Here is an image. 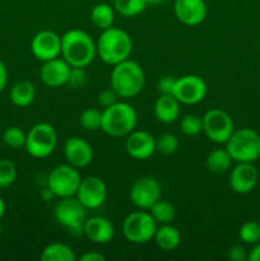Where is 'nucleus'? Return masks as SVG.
Segmentation results:
<instances>
[{
    "instance_id": "obj_13",
    "label": "nucleus",
    "mask_w": 260,
    "mask_h": 261,
    "mask_svg": "<svg viewBox=\"0 0 260 261\" xmlns=\"http://www.w3.org/2000/svg\"><path fill=\"white\" fill-rule=\"evenodd\" d=\"M75 196L88 211L98 209L107 199V186L105 181L97 176H88L82 178Z\"/></svg>"
},
{
    "instance_id": "obj_29",
    "label": "nucleus",
    "mask_w": 260,
    "mask_h": 261,
    "mask_svg": "<svg viewBox=\"0 0 260 261\" xmlns=\"http://www.w3.org/2000/svg\"><path fill=\"white\" fill-rule=\"evenodd\" d=\"M25 140H27V133L19 126H9L3 133V142L13 149L24 148Z\"/></svg>"
},
{
    "instance_id": "obj_18",
    "label": "nucleus",
    "mask_w": 260,
    "mask_h": 261,
    "mask_svg": "<svg viewBox=\"0 0 260 261\" xmlns=\"http://www.w3.org/2000/svg\"><path fill=\"white\" fill-rule=\"evenodd\" d=\"M64 157L73 167L84 168L91 165L93 160V149L83 138L71 137L64 144Z\"/></svg>"
},
{
    "instance_id": "obj_12",
    "label": "nucleus",
    "mask_w": 260,
    "mask_h": 261,
    "mask_svg": "<svg viewBox=\"0 0 260 261\" xmlns=\"http://www.w3.org/2000/svg\"><path fill=\"white\" fill-rule=\"evenodd\" d=\"M161 184L152 176H143L133 182L129 198L137 208L149 211L150 206L161 199Z\"/></svg>"
},
{
    "instance_id": "obj_21",
    "label": "nucleus",
    "mask_w": 260,
    "mask_h": 261,
    "mask_svg": "<svg viewBox=\"0 0 260 261\" xmlns=\"http://www.w3.org/2000/svg\"><path fill=\"white\" fill-rule=\"evenodd\" d=\"M180 102L172 94H160L154 102V116L162 124H172L180 116Z\"/></svg>"
},
{
    "instance_id": "obj_2",
    "label": "nucleus",
    "mask_w": 260,
    "mask_h": 261,
    "mask_svg": "<svg viewBox=\"0 0 260 261\" xmlns=\"http://www.w3.org/2000/svg\"><path fill=\"white\" fill-rule=\"evenodd\" d=\"M96 45L97 56L111 66L127 60L133 53V40L129 33L114 25L102 31Z\"/></svg>"
},
{
    "instance_id": "obj_35",
    "label": "nucleus",
    "mask_w": 260,
    "mask_h": 261,
    "mask_svg": "<svg viewBox=\"0 0 260 261\" xmlns=\"http://www.w3.org/2000/svg\"><path fill=\"white\" fill-rule=\"evenodd\" d=\"M87 82V73L86 68H71L70 73H69L68 82H66V87L71 89L82 88Z\"/></svg>"
},
{
    "instance_id": "obj_10",
    "label": "nucleus",
    "mask_w": 260,
    "mask_h": 261,
    "mask_svg": "<svg viewBox=\"0 0 260 261\" xmlns=\"http://www.w3.org/2000/svg\"><path fill=\"white\" fill-rule=\"evenodd\" d=\"M81 173L71 165H60L54 168L47 177V186L54 191L56 198L75 196L81 185Z\"/></svg>"
},
{
    "instance_id": "obj_23",
    "label": "nucleus",
    "mask_w": 260,
    "mask_h": 261,
    "mask_svg": "<svg viewBox=\"0 0 260 261\" xmlns=\"http://www.w3.org/2000/svg\"><path fill=\"white\" fill-rule=\"evenodd\" d=\"M36 88L28 81H19L10 89V101L17 107H27L35 101Z\"/></svg>"
},
{
    "instance_id": "obj_3",
    "label": "nucleus",
    "mask_w": 260,
    "mask_h": 261,
    "mask_svg": "<svg viewBox=\"0 0 260 261\" xmlns=\"http://www.w3.org/2000/svg\"><path fill=\"white\" fill-rule=\"evenodd\" d=\"M110 83L111 88L119 94L120 98H132L138 96L144 88V70L137 61L127 59L114 65Z\"/></svg>"
},
{
    "instance_id": "obj_41",
    "label": "nucleus",
    "mask_w": 260,
    "mask_h": 261,
    "mask_svg": "<svg viewBox=\"0 0 260 261\" xmlns=\"http://www.w3.org/2000/svg\"><path fill=\"white\" fill-rule=\"evenodd\" d=\"M247 260L249 261H260V242L255 244V246L252 247L251 251L247 255Z\"/></svg>"
},
{
    "instance_id": "obj_42",
    "label": "nucleus",
    "mask_w": 260,
    "mask_h": 261,
    "mask_svg": "<svg viewBox=\"0 0 260 261\" xmlns=\"http://www.w3.org/2000/svg\"><path fill=\"white\" fill-rule=\"evenodd\" d=\"M40 196H41V199H42L43 201H51V200H54V199L56 198V195L54 194V191L51 190L48 186H46L45 189H42V190H41Z\"/></svg>"
},
{
    "instance_id": "obj_32",
    "label": "nucleus",
    "mask_w": 260,
    "mask_h": 261,
    "mask_svg": "<svg viewBox=\"0 0 260 261\" xmlns=\"http://www.w3.org/2000/svg\"><path fill=\"white\" fill-rule=\"evenodd\" d=\"M180 129L186 137H195L203 132V119L198 115L189 114L181 119Z\"/></svg>"
},
{
    "instance_id": "obj_30",
    "label": "nucleus",
    "mask_w": 260,
    "mask_h": 261,
    "mask_svg": "<svg viewBox=\"0 0 260 261\" xmlns=\"http://www.w3.org/2000/svg\"><path fill=\"white\" fill-rule=\"evenodd\" d=\"M178 147H180V142H178L177 137L170 134V133H165L155 139V150L160 152L161 154H173V153L177 152Z\"/></svg>"
},
{
    "instance_id": "obj_24",
    "label": "nucleus",
    "mask_w": 260,
    "mask_h": 261,
    "mask_svg": "<svg viewBox=\"0 0 260 261\" xmlns=\"http://www.w3.org/2000/svg\"><path fill=\"white\" fill-rule=\"evenodd\" d=\"M91 20L98 30L112 27L115 22V9L107 3H98L91 10Z\"/></svg>"
},
{
    "instance_id": "obj_27",
    "label": "nucleus",
    "mask_w": 260,
    "mask_h": 261,
    "mask_svg": "<svg viewBox=\"0 0 260 261\" xmlns=\"http://www.w3.org/2000/svg\"><path fill=\"white\" fill-rule=\"evenodd\" d=\"M115 12L125 18H133L142 14L148 7L145 0H114Z\"/></svg>"
},
{
    "instance_id": "obj_4",
    "label": "nucleus",
    "mask_w": 260,
    "mask_h": 261,
    "mask_svg": "<svg viewBox=\"0 0 260 261\" xmlns=\"http://www.w3.org/2000/svg\"><path fill=\"white\" fill-rule=\"evenodd\" d=\"M138 124L137 110L127 102H116L102 111L101 130L112 138L129 135Z\"/></svg>"
},
{
    "instance_id": "obj_15",
    "label": "nucleus",
    "mask_w": 260,
    "mask_h": 261,
    "mask_svg": "<svg viewBox=\"0 0 260 261\" xmlns=\"http://www.w3.org/2000/svg\"><path fill=\"white\" fill-rule=\"evenodd\" d=\"M125 149L132 158L144 161L152 157L155 150V138L145 130H133L126 135Z\"/></svg>"
},
{
    "instance_id": "obj_19",
    "label": "nucleus",
    "mask_w": 260,
    "mask_h": 261,
    "mask_svg": "<svg viewBox=\"0 0 260 261\" xmlns=\"http://www.w3.org/2000/svg\"><path fill=\"white\" fill-rule=\"evenodd\" d=\"M71 66L63 58H55L43 61L40 69L41 82L48 88H59L66 86Z\"/></svg>"
},
{
    "instance_id": "obj_40",
    "label": "nucleus",
    "mask_w": 260,
    "mask_h": 261,
    "mask_svg": "<svg viewBox=\"0 0 260 261\" xmlns=\"http://www.w3.org/2000/svg\"><path fill=\"white\" fill-rule=\"evenodd\" d=\"M8 83V70L5 68L4 63L0 60V92L7 87Z\"/></svg>"
},
{
    "instance_id": "obj_34",
    "label": "nucleus",
    "mask_w": 260,
    "mask_h": 261,
    "mask_svg": "<svg viewBox=\"0 0 260 261\" xmlns=\"http://www.w3.org/2000/svg\"><path fill=\"white\" fill-rule=\"evenodd\" d=\"M17 178V167L8 158L0 160V189L9 188Z\"/></svg>"
},
{
    "instance_id": "obj_6",
    "label": "nucleus",
    "mask_w": 260,
    "mask_h": 261,
    "mask_svg": "<svg viewBox=\"0 0 260 261\" xmlns=\"http://www.w3.org/2000/svg\"><path fill=\"white\" fill-rule=\"evenodd\" d=\"M226 149L235 162L254 163L260 157V135L250 127L235 130L226 142Z\"/></svg>"
},
{
    "instance_id": "obj_14",
    "label": "nucleus",
    "mask_w": 260,
    "mask_h": 261,
    "mask_svg": "<svg viewBox=\"0 0 260 261\" xmlns=\"http://www.w3.org/2000/svg\"><path fill=\"white\" fill-rule=\"evenodd\" d=\"M31 51L33 56L42 63L59 58L61 55V36L54 31H40L31 41Z\"/></svg>"
},
{
    "instance_id": "obj_9",
    "label": "nucleus",
    "mask_w": 260,
    "mask_h": 261,
    "mask_svg": "<svg viewBox=\"0 0 260 261\" xmlns=\"http://www.w3.org/2000/svg\"><path fill=\"white\" fill-rule=\"evenodd\" d=\"M203 133L211 142L216 144H226L235 132L232 117L221 109H212L204 114Z\"/></svg>"
},
{
    "instance_id": "obj_31",
    "label": "nucleus",
    "mask_w": 260,
    "mask_h": 261,
    "mask_svg": "<svg viewBox=\"0 0 260 261\" xmlns=\"http://www.w3.org/2000/svg\"><path fill=\"white\" fill-rule=\"evenodd\" d=\"M79 122L83 129L88 130V132L99 130L102 125V111H98L97 109H86L81 114Z\"/></svg>"
},
{
    "instance_id": "obj_20",
    "label": "nucleus",
    "mask_w": 260,
    "mask_h": 261,
    "mask_svg": "<svg viewBox=\"0 0 260 261\" xmlns=\"http://www.w3.org/2000/svg\"><path fill=\"white\" fill-rule=\"evenodd\" d=\"M84 236L94 244L106 245L114 239L115 228L111 222L105 217H91L87 218L84 224Z\"/></svg>"
},
{
    "instance_id": "obj_17",
    "label": "nucleus",
    "mask_w": 260,
    "mask_h": 261,
    "mask_svg": "<svg viewBox=\"0 0 260 261\" xmlns=\"http://www.w3.org/2000/svg\"><path fill=\"white\" fill-rule=\"evenodd\" d=\"M259 181V172L254 163L237 162L229 173V186L236 194H247L252 191Z\"/></svg>"
},
{
    "instance_id": "obj_7",
    "label": "nucleus",
    "mask_w": 260,
    "mask_h": 261,
    "mask_svg": "<svg viewBox=\"0 0 260 261\" xmlns=\"http://www.w3.org/2000/svg\"><path fill=\"white\" fill-rule=\"evenodd\" d=\"M58 144V133L48 122H38L27 133L25 150L33 158L43 160L50 157Z\"/></svg>"
},
{
    "instance_id": "obj_45",
    "label": "nucleus",
    "mask_w": 260,
    "mask_h": 261,
    "mask_svg": "<svg viewBox=\"0 0 260 261\" xmlns=\"http://www.w3.org/2000/svg\"><path fill=\"white\" fill-rule=\"evenodd\" d=\"M2 233H3V226L2 223H0V237H2Z\"/></svg>"
},
{
    "instance_id": "obj_28",
    "label": "nucleus",
    "mask_w": 260,
    "mask_h": 261,
    "mask_svg": "<svg viewBox=\"0 0 260 261\" xmlns=\"http://www.w3.org/2000/svg\"><path fill=\"white\" fill-rule=\"evenodd\" d=\"M149 213L152 214V217L154 218V221L158 224H168L175 219L176 211L175 206L167 200H162L160 199L158 201H155L149 209Z\"/></svg>"
},
{
    "instance_id": "obj_33",
    "label": "nucleus",
    "mask_w": 260,
    "mask_h": 261,
    "mask_svg": "<svg viewBox=\"0 0 260 261\" xmlns=\"http://www.w3.org/2000/svg\"><path fill=\"white\" fill-rule=\"evenodd\" d=\"M239 236L242 242L255 245L260 242V223L255 221H247L240 227Z\"/></svg>"
},
{
    "instance_id": "obj_26",
    "label": "nucleus",
    "mask_w": 260,
    "mask_h": 261,
    "mask_svg": "<svg viewBox=\"0 0 260 261\" xmlns=\"http://www.w3.org/2000/svg\"><path fill=\"white\" fill-rule=\"evenodd\" d=\"M232 162H233V160H232L228 150L226 148H223V149L218 148V149H214L209 153L208 157H206L205 165L211 172L223 173L231 168Z\"/></svg>"
},
{
    "instance_id": "obj_38",
    "label": "nucleus",
    "mask_w": 260,
    "mask_h": 261,
    "mask_svg": "<svg viewBox=\"0 0 260 261\" xmlns=\"http://www.w3.org/2000/svg\"><path fill=\"white\" fill-rule=\"evenodd\" d=\"M246 249L241 245H233L228 250V259L232 261H246L247 260Z\"/></svg>"
},
{
    "instance_id": "obj_44",
    "label": "nucleus",
    "mask_w": 260,
    "mask_h": 261,
    "mask_svg": "<svg viewBox=\"0 0 260 261\" xmlns=\"http://www.w3.org/2000/svg\"><path fill=\"white\" fill-rule=\"evenodd\" d=\"M5 212H7V205H5V201L3 200V198L0 196V219L4 217Z\"/></svg>"
},
{
    "instance_id": "obj_11",
    "label": "nucleus",
    "mask_w": 260,
    "mask_h": 261,
    "mask_svg": "<svg viewBox=\"0 0 260 261\" xmlns=\"http://www.w3.org/2000/svg\"><path fill=\"white\" fill-rule=\"evenodd\" d=\"M208 92V87L201 76L188 74L176 78L172 96L181 105H196L203 101Z\"/></svg>"
},
{
    "instance_id": "obj_39",
    "label": "nucleus",
    "mask_w": 260,
    "mask_h": 261,
    "mask_svg": "<svg viewBox=\"0 0 260 261\" xmlns=\"http://www.w3.org/2000/svg\"><path fill=\"white\" fill-rule=\"evenodd\" d=\"M81 261H106V257L97 251H87L79 256Z\"/></svg>"
},
{
    "instance_id": "obj_36",
    "label": "nucleus",
    "mask_w": 260,
    "mask_h": 261,
    "mask_svg": "<svg viewBox=\"0 0 260 261\" xmlns=\"http://www.w3.org/2000/svg\"><path fill=\"white\" fill-rule=\"evenodd\" d=\"M119 94H117L112 88L103 89V91H101L98 93V103L101 105L103 109L112 106V105H115L116 102H119Z\"/></svg>"
},
{
    "instance_id": "obj_16",
    "label": "nucleus",
    "mask_w": 260,
    "mask_h": 261,
    "mask_svg": "<svg viewBox=\"0 0 260 261\" xmlns=\"http://www.w3.org/2000/svg\"><path fill=\"white\" fill-rule=\"evenodd\" d=\"M173 12L178 22L195 27L205 20L208 7L204 0H175Z\"/></svg>"
},
{
    "instance_id": "obj_1",
    "label": "nucleus",
    "mask_w": 260,
    "mask_h": 261,
    "mask_svg": "<svg viewBox=\"0 0 260 261\" xmlns=\"http://www.w3.org/2000/svg\"><path fill=\"white\" fill-rule=\"evenodd\" d=\"M61 58L71 68H87L97 56V45L83 30L71 28L61 36Z\"/></svg>"
},
{
    "instance_id": "obj_25",
    "label": "nucleus",
    "mask_w": 260,
    "mask_h": 261,
    "mask_svg": "<svg viewBox=\"0 0 260 261\" xmlns=\"http://www.w3.org/2000/svg\"><path fill=\"white\" fill-rule=\"evenodd\" d=\"M42 261H74L76 259L73 249L61 242H53L41 251Z\"/></svg>"
},
{
    "instance_id": "obj_8",
    "label": "nucleus",
    "mask_w": 260,
    "mask_h": 261,
    "mask_svg": "<svg viewBox=\"0 0 260 261\" xmlns=\"http://www.w3.org/2000/svg\"><path fill=\"white\" fill-rule=\"evenodd\" d=\"M158 223L149 211L133 212L122 222V234L130 244L142 245L153 240Z\"/></svg>"
},
{
    "instance_id": "obj_5",
    "label": "nucleus",
    "mask_w": 260,
    "mask_h": 261,
    "mask_svg": "<svg viewBox=\"0 0 260 261\" xmlns=\"http://www.w3.org/2000/svg\"><path fill=\"white\" fill-rule=\"evenodd\" d=\"M88 209L76 199V196L61 198L54 208V218L56 223L74 237L84 236V224Z\"/></svg>"
},
{
    "instance_id": "obj_22",
    "label": "nucleus",
    "mask_w": 260,
    "mask_h": 261,
    "mask_svg": "<svg viewBox=\"0 0 260 261\" xmlns=\"http://www.w3.org/2000/svg\"><path fill=\"white\" fill-rule=\"evenodd\" d=\"M155 245L163 251H173L177 249L181 244V233L175 226L171 223L161 224L155 229L154 237Z\"/></svg>"
},
{
    "instance_id": "obj_37",
    "label": "nucleus",
    "mask_w": 260,
    "mask_h": 261,
    "mask_svg": "<svg viewBox=\"0 0 260 261\" xmlns=\"http://www.w3.org/2000/svg\"><path fill=\"white\" fill-rule=\"evenodd\" d=\"M176 78L171 75H163L157 82V91L160 94H172Z\"/></svg>"
},
{
    "instance_id": "obj_43",
    "label": "nucleus",
    "mask_w": 260,
    "mask_h": 261,
    "mask_svg": "<svg viewBox=\"0 0 260 261\" xmlns=\"http://www.w3.org/2000/svg\"><path fill=\"white\" fill-rule=\"evenodd\" d=\"M147 2L148 7H161V5L165 4L167 0H145Z\"/></svg>"
}]
</instances>
